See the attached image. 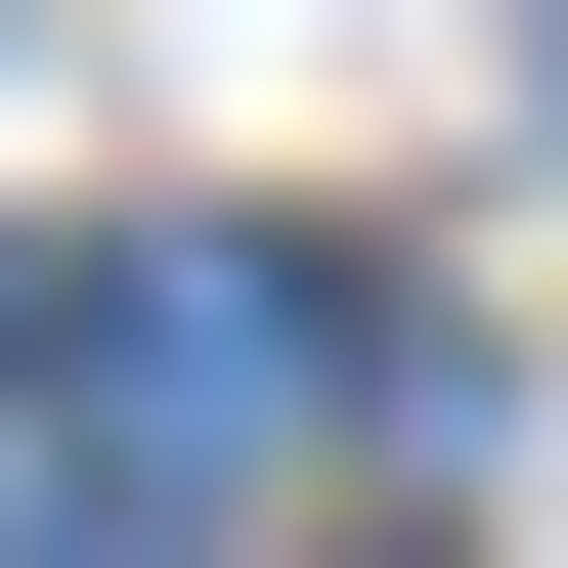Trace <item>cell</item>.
Segmentation results:
<instances>
[{
  "instance_id": "1",
  "label": "cell",
  "mask_w": 568,
  "mask_h": 568,
  "mask_svg": "<svg viewBox=\"0 0 568 568\" xmlns=\"http://www.w3.org/2000/svg\"><path fill=\"white\" fill-rule=\"evenodd\" d=\"M88 394L219 481V437H306V394H351V263H306V219H175V263H88Z\"/></svg>"
}]
</instances>
